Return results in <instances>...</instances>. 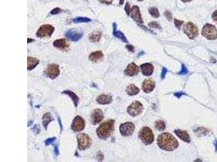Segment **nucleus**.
Wrapping results in <instances>:
<instances>
[{
  "instance_id": "nucleus-1",
  "label": "nucleus",
  "mask_w": 217,
  "mask_h": 162,
  "mask_svg": "<svg viewBox=\"0 0 217 162\" xmlns=\"http://www.w3.org/2000/svg\"><path fill=\"white\" fill-rule=\"evenodd\" d=\"M157 145L162 150L171 151L176 149L179 146L177 139L172 134L165 132L159 136Z\"/></svg>"
},
{
  "instance_id": "nucleus-2",
  "label": "nucleus",
  "mask_w": 217,
  "mask_h": 162,
  "mask_svg": "<svg viewBox=\"0 0 217 162\" xmlns=\"http://www.w3.org/2000/svg\"><path fill=\"white\" fill-rule=\"evenodd\" d=\"M115 121L110 119L102 123L97 129L98 137L102 139H106L113 132L114 130Z\"/></svg>"
},
{
  "instance_id": "nucleus-3",
  "label": "nucleus",
  "mask_w": 217,
  "mask_h": 162,
  "mask_svg": "<svg viewBox=\"0 0 217 162\" xmlns=\"http://www.w3.org/2000/svg\"><path fill=\"white\" fill-rule=\"evenodd\" d=\"M138 137L142 142L146 145L151 144L154 141V136L153 131L148 126H145L140 130Z\"/></svg>"
},
{
  "instance_id": "nucleus-4",
  "label": "nucleus",
  "mask_w": 217,
  "mask_h": 162,
  "mask_svg": "<svg viewBox=\"0 0 217 162\" xmlns=\"http://www.w3.org/2000/svg\"><path fill=\"white\" fill-rule=\"evenodd\" d=\"M77 139L79 150H86L89 148L92 144V140L87 134L84 133L78 134L77 136Z\"/></svg>"
},
{
  "instance_id": "nucleus-5",
  "label": "nucleus",
  "mask_w": 217,
  "mask_h": 162,
  "mask_svg": "<svg viewBox=\"0 0 217 162\" xmlns=\"http://www.w3.org/2000/svg\"><path fill=\"white\" fill-rule=\"evenodd\" d=\"M202 35L208 40H215L217 38V29L215 26L210 24H205L203 27Z\"/></svg>"
},
{
  "instance_id": "nucleus-6",
  "label": "nucleus",
  "mask_w": 217,
  "mask_h": 162,
  "mask_svg": "<svg viewBox=\"0 0 217 162\" xmlns=\"http://www.w3.org/2000/svg\"><path fill=\"white\" fill-rule=\"evenodd\" d=\"M54 28L50 24L41 25L36 32V36L39 38L50 37L54 32Z\"/></svg>"
},
{
  "instance_id": "nucleus-7",
  "label": "nucleus",
  "mask_w": 217,
  "mask_h": 162,
  "mask_svg": "<svg viewBox=\"0 0 217 162\" xmlns=\"http://www.w3.org/2000/svg\"><path fill=\"white\" fill-rule=\"evenodd\" d=\"M183 30L185 34L189 37L190 39H194L198 35L199 30L197 27L193 23L188 22L183 27Z\"/></svg>"
},
{
  "instance_id": "nucleus-8",
  "label": "nucleus",
  "mask_w": 217,
  "mask_h": 162,
  "mask_svg": "<svg viewBox=\"0 0 217 162\" xmlns=\"http://www.w3.org/2000/svg\"><path fill=\"white\" fill-rule=\"evenodd\" d=\"M46 75L52 80L56 79L60 75L59 66L57 64H51L48 65L45 71Z\"/></svg>"
},
{
  "instance_id": "nucleus-9",
  "label": "nucleus",
  "mask_w": 217,
  "mask_h": 162,
  "mask_svg": "<svg viewBox=\"0 0 217 162\" xmlns=\"http://www.w3.org/2000/svg\"><path fill=\"white\" fill-rule=\"evenodd\" d=\"M143 110V105L140 102H133L127 109V112L133 117H135L141 114Z\"/></svg>"
},
{
  "instance_id": "nucleus-10",
  "label": "nucleus",
  "mask_w": 217,
  "mask_h": 162,
  "mask_svg": "<svg viewBox=\"0 0 217 162\" xmlns=\"http://www.w3.org/2000/svg\"><path fill=\"white\" fill-rule=\"evenodd\" d=\"M85 126L84 119L80 116H77L73 120L71 129L75 132H81L83 130Z\"/></svg>"
},
{
  "instance_id": "nucleus-11",
  "label": "nucleus",
  "mask_w": 217,
  "mask_h": 162,
  "mask_svg": "<svg viewBox=\"0 0 217 162\" xmlns=\"http://www.w3.org/2000/svg\"><path fill=\"white\" fill-rule=\"evenodd\" d=\"M135 126L131 122H126L122 124L120 126V131L123 136H129L133 134Z\"/></svg>"
},
{
  "instance_id": "nucleus-12",
  "label": "nucleus",
  "mask_w": 217,
  "mask_h": 162,
  "mask_svg": "<svg viewBox=\"0 0 217 162\" xmlns=\"http://www.w3.org/2000/svg\"><path fill=\"white\" fill-rule=\"evenodd\" d=\"M104 118V114L102 110L99 109H96L93 111L91 115V124L96 126L99 124Z\"/></svg>"
},
{
  "instance_id": "nucleus-13",
  "label": "nucleus",
  "mask_w": 217,
  "mask_h": 162,
  "mask_svg": "<svg viewBox=\"0 0 217 162\" xmlns=\"http://www.w3.org/2000/svg\"><path fill=\"white\" fill-rule=\"evenodd\" d=\"M83 35V32H78L74 29L68 30L65 32V36L69 40L72 41L77 42L79 40Z\"/></svg>"
},
{
  "instance_id": "nucleus-14",
  "label": "nucleus",
  "mask_w": 217,
  "mask_h": 162,
  "mask_svg": "<svg viewBox=\"0 0 217 162\" xmlns=\"http://www.w3.org/2000/svg\"><path fill=\"white\" fill-rule=\"evenodd\" d=\"M155 82L153 81L152 79L150 78H148L145 79V81H143L142 85V88L144 92L146 93H149L153 91V90L155 89Z\"/></svg>"
},
{
  "instance_id": "nucleus-15",
  "label": "nucleus",
  "mask_w": 217,
  "mask_h": 162,
  "mask_svg": "<svg viewBox=\"0 0 217 162\" xmlns=\"http://www.w3.org/2000/svg\"><path fill=\"white\" fill-rule=\"evenodd\" d=\"M139 68L135 63H131L129 64L125 69V75L128 76H134L137 75L139 73Z\"/></svg>"
},
{
  "instance_id": "nucleus-16",
  "label": "nucleus",
  "mask_w": 217,
  "mask_h": 162,
  "mask_svg": "<svg viewBox=\"0 0 217 162\" xmlns=\"http://www.w3.org/2000/svg\"><path fill=\"white\" fill-rule=\"evenodd\" d=\"M53 45L60 50L67 51L70 47V43L64 38H61L55 41L53 43Z\"/></svg>"
},
{
  "instance_id": "nucleus-17",
  "label": "nucleus",
  "mask_w": 217,
  "mask_h": 162,
  "mask_svg": "<svg viewBox=\"0 0 217 162\" xmlns=\"http://www.w3.org/2000/svg\"><path fill=\"white\" fill-rule=\"evenodd\" d=\"M130 15H131V17L136 22L140 23H143V21L142 18L140 9L138 8V7H137L136 5L133 6L132 8L131 9Z\"/></svg>"
},
{
  "instance_id": "nucleus-18",
  "label": "nucleus",
  "mask_w": 217,
  "mask_h": 162,
  "mask_svg": "<svg viewBox=\"0 0 217 162\" xmlns=\"http://www.w3.org/2000/svg\"><path fill=\"white\" fill-rule=\"evenodd\" d=\"M96 101L100 104L105 105L111 103L113 101V98L110 95L103 94L97 97Z\"/></svg>"
},
{
  "instance_id": "nucleus-19",
  "label": "nucleus",
  "mask_w": 217,
  "mask_h": 162,
  "mask_svg": "<svg viewBox=\"0 0 217 162\" xmlns=\"http://www.w3.org/2000/svg\"><path fill=\"white\" fill-rule=\"evenodd\" d=\"M141 71L145 76H150L153 73L154 67L150 63H145L141 65Z\"/></svg>"
},
{
  "instance_id": "nucleus-20",
  "label": "nucleus",
  "mask_w": 217,
  "mask_h": 162,
  "mask_svg": "<svg viewBox=\"0 0 217 162\" xmlns=\"http://www.w3.org/2000/svg\"><path fill=\"white\" fill-rule=\"evenodd\" d=\"M174 132L177 135V136L180 138L183 141L187 143H189L191 142V138L189 137V135L186 131L177 129L175 130L174 131Z\"/></svg>"
},
{
  "instance_id": "nucleus-21",
  "label": "nucleus",
  "mask_w": 217,
  "mask_h": 162,
  "mask_svg": "<svg viewBox=\"0 0 217 162\" xmlns=\"http://www.w3.org/2000/svg\"><path fill=\"white\" fill-rule=\"evenodd\" d=\"M104 57L103 53L101 51H96L91 53L89 55L88 58L93 62H97L98 61H101Z\"/></svg>"
},
{
  "instance_id": "nucleus-22",
  "label": "nucleus",
  "mask_w": 217,
  "mask_h": 162,
  "mask_svg": "<svg viewBox=\"0 0 217 162\" xmlns=\"http://www.w3.org/2000/svg\"><path fill=\"white\" fill-rule=\"evenodd\" d=\"M62 93L67 95V96L70 97L73 102V104L75 106V107L76 108L77 107V106L78 105V103H79V98L78 97V96L77 95L76 93H73L71 90H64V91H63Z\"/></svg>"
},
{
  "instance_id": "nucleus-23",
  "label": "nucleus",
  "mask_w": 217,
  "mask_h": 162,
  "mask_svg": "<svg viewBox=\"0 0 217 162\" xmlns=\"http://www.w3.org/2000/svg\"><path fill=\"white\" fill-rule=\"evenodd\" d=\"M39 63V60L36 58L28 56L27 58V69L28 70H32L35 68Z\"/></svg>"
},
{
  "instance_id": "nucleus-24",
  "label": "nucleus",
  "mask_w": 217,
  "mask_h": 162,
  "mask_svg": "<svg viewBox=\"0 0 217 162\" xmlns=\"http://www.w3.org/2000/svg\"><path fill=\"white\" fill-rule=\"evenodd\" d=\"M116 23H113V34L115 36L120 39L121 41H122L123 42H124L125 43H128V41L127 39L126 38V37L125 36L123 32H121L120 31H118L116 30Z\"/></svg>"
},
{
  "instance_id": "nucleus-25",
  "label": "nucleus",
  "mask_w": 217,
  "mask_h": 162,
  "mask_svg": "<svg viewBox=\"0 0 217 162\" xmlns=\"http://www.w3.org/2000/svg\"><path fill=\"white\" fill-rule=\"evenodd\" d=\"M42 125L44 126L45 129L47 130L48 124L54 120V119L52 117V115L50 113H45L42 117Z\"/></svg>"
},
{
  "instance_id": "nucleus-26",
  "label": "nucleus",
  "mask_w": 217,
  "mask_h": 162,
  "mask_svg": "<svg viewBox=\"0 0 217 162\" xmlns=\"http://www.w3.org/2000/svg\"><path fill=\"white\" fill-rule=\"evenodd\" d=\"M126 92L129 96H134L139 93L140 89H138L136 85L131 84L127 86L126 89Z\"/></svg>"
},
{
  "instance_id": "nucleus-27",
  "label": "nucleus",
  "mask_w": 217,
  "mask_h": 162,
  "mask_svg": "<svg viewBox=\"0 0 217 162\" xmlns=\"http://www.w3.org/2000/svg\"><path fill=\"white\" fill-rule=\"evenodd\" d=\"M102 33L99 32H93L91 33L89 36V40L93 42H97L101 39Z\"/></svg>"
},
{
  "instance_id": "nucleus-28",
  "label": "nucleus",
  "mask_w": 217,
  "mask_h": 162,
  "mask_svg": "<svg viewBox=\"0 0 217 162\" xmlns=\"http://www.w3.org/2000/svg\"><path fill=\"white\" fill-rule=\"evenodd\" d=\"M74 23H87L91 21V20L89 18L86 17H77L74 19L73 20Z\"/></svg>"
},
{
  "instance_id": "nucleus-29",
  "label": "nucleus",
  "mask_w": 217,
  "mask_h": 162,
  "mask_svg": "<svg viewBox=\"0 0 217 162\" xmlns=\"http://www.w3.org/2000/svg\"><path fill=\"white\" fill-rule=\"evenodd\" d=\"M155 126L156 129L159 131H163L166 128V124L165 122L161 120H158L155 122Z\"/></svg>"
},
{
  "instance_id": "nucleus-30",
  "label": "nucleus",
  "mask_w": 217,
  "mask_h": 162,
  "mask_svg": "<svg viewBox=\"0 0 217 162\" xmlns=\"http://www.w3.org/2000/svg\"><path fill=\"white\" fill-rule=\"evenodd\" d=\"M148 12L150 13V14L154 17L158 18L160 16V12H159V10L157 9V8H155V7L149 8Z\"/></svg>"
},
{
  "instance_id": "nucleus-31",
  "label": "nucleus",
  "mask_w": 217,
  "mask_h": 162,
  "mask_svg": "<svg viewBox=\"0 0 217 162\" xmlns=\"http://www.w3.org/2000/svg\"><path fill=\"white\" fill-rule=\"evenodd\" d=\"M56 140V137L49 138L45 141V145L46 146L51 145V144H52L53 143H54Z\"/></svg>"
},
{
  "instance_id": "nucleus-32",
  "label": "nucleus",
  "mask_w": 217,
  "mask_h": 162,
  "mask_svg": "<svg viewBox=\"0 0 217 162\" xmlns=\"http://www.w3.org/2000/svg\"><path fill=\"white\" fill-rule=\"evenodd\" d=\"M183 23H184V21H182L178 20H177L176 19H174V24H175V26H176V27H177V28L178 29H179V30L180 29L181 25L183 24Z\"/></svg>"
},
{
  "instance_id": "nucleus-33",
  "label": "nucleus",
  "mask_w": 217,
  "mask_h": 162,
  "mask_svg": "<svg viewBox=\"0 0 217 162\" xmlns=\"http://www.w3.org/2000/svg\"><path fill=\"white\" fill-rule=\"evenodd\" d=\"M148 25H149V27H152V28H161V27H160V25L159 24H158V23H157L156 22H155V21H153V22H150V23H149V24H148Z\"/></svg>"
},
{
  "instance_id": "nucleus-34",
  "label": "nucleus",
  "mask_w": 217,
  "mask_h": 162,
  "mask_svg": "<svg viewBox=\"0 0 217 162\" xmlns=\"http://www.w3.org/2000/svg\"><path fill=\"white\" fill-rule=\"evenodd\" d=\"M188 73V70L187 68L184 65H182V68H181V71L179 73V75H186Z\"/></svg>"
},
{
  "instance_id": "nucleus-35",
  "label": "nucleus",
  "mask_w": 217,
  "mask_h": 162,
  "mask_svg": "<svg viewBox=\"0 0 217 162\" xmlns=\"http://www.w3.org/2000/svg\"><path fill=\"white\" fill-rule=\"evenodd\" d=\"M125 10L127 12V15H130V12H131V8H130V5L129 4L128 2H127L126 4H125Z\"/></svg>"
},
{
  "instance_id": "nucleus-36",
  "label": "nucleus",
  "mask_w": 217,
  "mask_h": 162,
  "mask_svg": "<svg viewBox=\"0 0 217 162\" xmlns=\"http://www.w3.org/2000/svg\"><path fill=\"white\" fill-rule=\"evenodd\" d=\"M164 14H165V16L166 17V18L169 21L172 20V15L171 12L167 10V11L165 12Z\"/></svg>"
},
{
  "instance_id": "nucleus-37",
  "label": "nucleus",
  "mask_w": 217,
  "mask_h": 162,
  "mask_svg": "<svg viewBox=\"0 0 217 162\" xmlns=\"http://www.w3.org/2000/svg\"><path fill=\"white\" fill-rule=\"evenodd\" d=\"M61 12V10L60 8H54V9L53 10H52L51 11V14L52 15H56V14H57L59 13V12Z\"/></svg>"
},
{
  "instance_id": "nucleus-38",
  "label": "nucleus",
  "mask_w": 217,
  "mask_h": 162,
  "mask_svg": "<svg viewBox=\"0 0 217 162\" xmlns=\"http://www.w3.org/2000/svg\"><path fill=\"white\" fill-rule=\"evenodd\" d=\"M33 130H34V133L38 134H39L40 131V126H39L38 125H36V126H34V128H33Z\"/></svg>"
},
{
  "instance_id": "nucleus-39",
  "label": "nucleus",
  "mask_w": 217,
  "mask_h": 162,
  "mask_svg": "<svg viewBox=\"0 0 217 162\" xmlns=\"http://www.w3.org/2000/svg\"><path fill=\"white\" fill-rule=\"evenodd\" d=\"M167 73V70L165 68H163L162 70V73H161V78H165Z\"/></svg>"
},
{
  "instance_id": "nucleus-40",
  "label": "nucleus",
  "mask_w": 217,
  "mask_h": 162,
  "mask_svg": "<svg viewBox=\"0 0 217 162\" xmlns=\"http://www.w3.org/2000/svg\"><path fill=\"white\" fill-rule=\"evenodd\" d=\"M212 17V19L214 21L217 22V10H216L215 12H213Z\"/></svg>"
},
{
  "instance_id": "nucleus-41",
  "label": "nucleus",
  "mask_w": 217,
  "mask_h": 162,
  "mask_svg": "<svg viewBox=\"0 0 217 162\" xmlns=\"http://www.w3.org/2000/svg\"><path fill=\"white\" fill-rule=\"evenodd\" d=\"M113 0H100L102 3H105V4H111Z\"/></svg>"
},
{
  "instance_id": "nucleus-42",
  "label": "nucleus",
  "mask_w": 217,
  "mask_h": 162,
  "mask_svg": "<svg viewBox=\"0 0 217 162\" xmlns=\"http://www.w3.org/2000/svg\"><path fill=\"white\" fill-rule=\"evenodd\" d=\"M126 47L129 50V51H131V52L134 51V47H133V45H127Z\"/></svg>"
},
{
  "instance_id": "nucleus-43",
  "label": "nucleus",
  "mask_w": 217,
  "mask_h": 162,
  "mask_svg": "<svg viewBox=\"0 0 217 162\" xmlns=\"http://www.w3.org/2000/svg\"><path fill=\"white\" fill-rule=\"evenodd\" d=\"M54 154H55V155H56V156H58L59 154V150L58 147L57 146H56L54 147Z\"/></svg>"
},
{
  "instance_id": "nucleus-44",
  "label": "nucleus",
  "mask_w": 217,
  "mask_h": 162,
  "mask_svg": "<svg viewBox=\"0 0 217 162\" xmlns=\"http://www.w3.org/2000/svg\"><path fill=\"white\" fill-rule=\"evenodd\" d=\"M184 94H185V93H182V92H178V93H175L174 95H175V96H177V98H180V97H181L182 95H184Z\"/></svg>"
},
{
  "instance_id": "nucleus-45",
  "label": "nucleus",
  "mask_w": 217,
  "mask_h": 162,
  "mask_svg": "<svg viewBox=\"0 0 217 162\" xmlns=\"http://www.w3.org/2000/svg\"><path fill=\"white\" fill-rule=\"evenodd\" d=\"M58 121H59V124H60V126H61V130H62V129H63V126H62V124H61V119H60V118L59 117H58Z\"/></svg>"
},
{
  "instance_id": "nucleus-46",
  "label": "nucleus",
  "mask_w": 217,
  "mask_h": 162,
  "mask_svg": "<svg viewBox=\"0 0 217 162\" xmlns=\"http://www.w3.org/2000/svg\"><path fill=\"white\" fill-rule=\"evenodd\" d=\"M124 0H120V4L122 5L124 3Z\"/></svg>"
},
{
  "instance_id": "nucleus-47",
  "label": "nucleus",
  "mask_w": 217,
  "mask_h": 162,
  "mask_svg": "<svg viewBox=\"0 0 217 162\" xmlns=\"http://www.w3.org/2000/svg\"><path fill=\"white\" fill-rule=\"evenodd\" d=\"M214 145H215V146H216V151H217V140L216 141V142H215V143H214Z\"/></svg>"
},
{
  "instance_id": "nucleus-48",
  "label": "nucleus",
  "mask_w": 217,
  "mask_h": 162,
  "mask_svg": "<svg viewBox=\"0 0 217 162\" xmlns=\"http://www.w3.org/2000/svg\"><path fill=\"white\" fill-rule=\"evenodd\" d=\"M34 40H33V39H31H31H30V38H28V43H29L30 42H32Z\"/></svg>"
},
{
  "instance_id": "nucleus-49",
  "label": "nucleus",
  "mask_w": 217,
  "mask_h": 162,
  "mask_svg": "<svg viewBox=\"0 0 217 162\" xmlns=\"http://www.w3.org/2000/svg\"><path fill=\"white\" fill-rule=\"evenodd\" d=\"M181 1H183V2H190L192 0H181Z\"/></svg>"
},
{
  "instance_id": "nucleus-50",
  "label": "nucleus",
  "mask_w": 217,
  "mask_h": 162,
  "mask_svg": "<svg viewBox=\"0 0 217 162\" xmlns=\"http://www.w3.org/2000/svg\"><path fill=\"white\" fill-rule=\"evenodd\" d=\"M138 1H143V0H138Z\"/></svg>"
}]
</instances>
